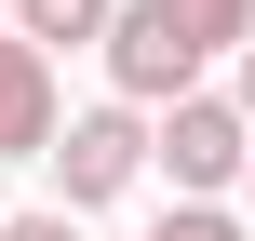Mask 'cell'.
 Wrapping results in <instances>:
<instances>
[{
	"label": "cell",
	"instance_id": "cell-1",
	"mask_svg": "<svg viewBox=\"0 0 255 241\" xmlns=\"http://www.w3.org/2000/svg\"><path fill=\"white\" fill-rule=\"evenodd\" d=\"M148 161L175 174V201L242 188V174H255V121H242V94H175V107H161V134H148Z\"/></svg>",
	"mask_w": 255,
	"mask_h": 241
},
{
	"label": "cell",
	"instance_id": "cell-2",
	"mask_svg": "<svg viewBox=\"0 0 255 241\" xmlns=\"http://www.w3.org/2000/svg\"><path fill=\"white\" fill-rule=\"evenodd\" d=\"M40 161H54V201H67V215H108V201L148 174V121H134V94H121V107L54 121V148H40Z\"/></svg>",
	"mask_w": 255,
	"mask_h": 241
},
{
	"label": "cell",
	"instance_id": "cell-3",
	"mask_svg": "<svg viewBox=\"0 0 255 241\" xmlns=\"http://www.w3.org/2000/svg\"><path fill=\"white\" fill-rule=\"evenodd\" d=\"M94 54H108V80H121L134 107H175V94H202V67H215V54L175 27V0H121Z\"/></svg>",
	"mask_w": 255,
	"mask_h": 241
},
{
	"label": "cell",
	"instance_id": "cell-4",
	"mask_svg": "<svg viewBox=\"0 0 255 241\" xmlns=\"http://www.w3.org/2000/svg\"><path fill=\"white\" fill-rule=\"evenodd\" d=\"M40 148H54V54L0 27V161H40Z\"/></svg>",
	"mask_w": 255,
	"mask_h": 241
},
{
	"label": "cell",
	"instance_id": "cell-5",
	"mask_svg": "<svg viewBox=\"0 0 255 241\" xmlns=\"http://www.w3.org/2000/svg\"><path fill=\"white\" fill-rule=\"evenodd\" d=\"M108 13H121V0H13V27H27L40 54H81V40H108Z\"/></svg>",
	"mask_w": 255,
	"mask_h": 241
},
{
	"label": "cell",
	"instance_id": "cell-6",
	"mask_svg": "<svg viewBox=\"0 0 255 241\" xmlns=\"http://www.w3.org/2000/svg\"><path fill=\"white\" fill-rule=\"evenodd\" d=\"M175 27H188L202 54H242L255 40V0H175Z\"/></svg>",
	"mask_w": 255,
	"mask_h": 241
},
{
	"label": "cell",
	"instance_id": "cell-7",
	"mask_svg": "<svg viewBox=\"0 0 255 241\" xmlns=\"http://www.w3.org/2000/svg\"><path fill=\"white\" fill-rule=\"evenodd\" d=\"M148 241H255V215H215V201H175Z\"/></svg>",
	"mask_w": 255,
	"mask_h": 241
},
{
	"label": "cell",
	"instance_id": "cell-8",
	"mask_svg": "<svg viewBox=\"0 0 255 241\" xmlns=\"http://www.w3.org/2000/svg\"><path fill=\"white\" fill-rule=\"evenodd\" d=\"M0 241H81V215L54 201V215H0Z\"/></svg>",
	"mask_w": 255,
	"mask_h": 241
},
{
	"label": "cell",
	"instance_id": "cell-9",
	"mask_svg": "<svg viewBox=\"0 0 255 241\" xmlns=\"http://www.w3.org/2000/svg\"><path fill=\"white\" fill-rule=\"evenodd\" d=\"M242 121H255V40H242Z\"/></svg>",
	"mask_w": 255,
	"mask_h": 241
},
{
	"label": "cell",
	"instance_id": "cell-10",
	"mask_svg": "<svg viewBox=\"0 0 255 241\" xmlns=\"http://www.w3.org/2000/svg\"><path fill=\"white\" fill-rule=\"evenodd\" d=\"M242 215H255V174H242Z\"/></svg>",
	"mask_w": 255,
	"mask_h": 241
},
{
	"label": "cell",
	"instance_id": "cell-11",
	"mask_svg": "<svg viewBox=\"0 0 255 241\" xmlns=\"http://www.w3.org/2000/svg\"><path fill=\"white\" fill-rule=\"evenodd\" d=\"M0 13H13V0H0Z\"/></svg>",
	"mask_w": 255,
	"mask_h": 241
}]
</instances>
